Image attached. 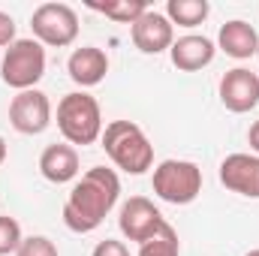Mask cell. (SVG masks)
Here are the masks:
<instances>
[{
	"label": "cell",
	"mask_w": 259,
	"mask_h": 256,
	"mask_svg": "<svg viewBox=\"0 0 259 256\" xmlns=\"http://www.w3.org/2000/svg\"><path fill=\"white\" fill-rule=\"evenodd\" d=\"M121 199V178L115 169L94 166L81 175V181L72 184V190L64 202V223L66 229L88 235L100 229L106 214L118 205Z\"/></svg>",
	"instance_id": "1"
},
{
	"label": "cell",
	"mask_w": 259,
	"mask_h": 256,
	"mask_svg": "<svg viewBox=\"0 0 259 256\" xmlns=\"http://www.w3.org/2000/svg\"><path fill=\"white\" fill-rule=\"evenodd\" d=\"M103 148L109 160L127 172V175H145L154 166V145L145 136V130L133 121H112L103 127Z\"/></svg>",
	"instance_id": "2"
},
{
	"label": "cell",
	"mask_w": 259,
	"mask_h": 256,
	"mask_svg": "<svg viewBox=\"0 0 259 256\" xmlns=\"http://www.w3.org/2000/svg\"><path fill=\"white\" fill-rule=\"evenodd\" d=\"M58 130L66 139V145H94L103 136L100 103L84 91L66 94L58 103Z\"/></svg>",
	"instance_id": "3"
},
{
	"label": "cell",
	"mask_w": 259,
	"mask_h": 256,
	"mask_svg": "<svg viewBox=\"0 0 259 256\" xmlns=\"http://www.w3.org/2000/svg\"><path fill=\"white\" fill-rule=\"evenodd\" d=\"M151 187L169 205H190L202 193V169L193 160H163L154 169Z\"/></svg>",
	"instance_id": "4"
},
{
	"label": "cell",
	"mask_w": 259,
	"mask_h": 256,
	"mask_svg": "<svg viewBox=\"0 0 259 256\" xmlns=\"http://www.w3.org/2000/svg\"><path fill=\"white\" fill-rule=\"evenodd\" d=\"M46 75V49L36 39H15L3 61H0V78L3 84L15 88V91H30L36 88V81Z\"/></svg>",
	"instance_id": "5"
},
{
	"label": "cell",
	"mask_w": 259,
	"mask_h": 256,
	"mask_svg": "<svg viewBox=\"0 0 259 256\" xmlns=\"http://www.w3.org/2000/svg\"><path fill=\"white\" fill-rule=\"evenodd\" d=\"M33 39L52 49H66L78 36V15L69 3H42L30 15Z\"/></svg>",
	"instance_id": "6"
},
{
	"label": "cell",
	"mask_w": 259,
	"mask_h": 256,
	"mask_svg": "<svg viewBox=\"0 0 259 256\" xmlns=\"http://www.w3.org/2000/svg\"><path fill=\"white\" fill-rule=\"evenodd\" d=\"M9 124L21 136H39L52 124V100L30 88V91H18L9 103Z\"/></svg>",
	"instance_id": "7"
},
{
	"label": "cell",
	"mask_w": 259,
	"mask_h": 256,
	"mask_svg": "<svg viewBox=\"0 0 259 256\" xmlns=\"http://www.w3.org/2000/svg\"><path fill=\"white\" fill-rule=\"evenodd\" d=\"M118 226H121V232H124L127 241L142 244V241L154 238V235L166 226V217L160 214V208H157L151 199H145V196H130L127 202L121 205Z\"/></svg>",
	"instance_id": "8"
},
{
	"label": "cell",
	"mask_w": 259,
	"mask_h": 256,
	"mask_svg": "<svg viewBox=\"0 0 259 256\" xmlns=\"http://www.w3.org/2000/svg\"><path fill=\"white\" fill-rule=\"evenodd\" d=\"M130 36H133V46H136L142 55H163V52H169L172 42H175V27H172V21L166 18V12L148 9V12L130 27Z\"/></svg>",
	"instance_id": "9"
},
{
	"label": "cell",
	"mask_w": 259,
	"mask_h": 256,
	"mask_svg": "<svg viewBox=\"0 0 259 256\" xmlns=\"http://www.w3.org/2000/svg\"><path fill=\"white\" fill-rule=\"evenodd\" d=\"M220 103L235 112L244 115L259 106V75L250 72L247 66H235L220 78Z\"/></svg>",
	"instance_id": "10"
},
{
	"label": "cell",
	"mask_w": 259,
	"mask_h": 256,
	"mask_svg": "<svg viewBox=\"0 0 259 256\" xmlns=\"http://www.w3.org/2000/svg\"><path fill=\"white\" fill-rule=\"evenodd\" d=\"M220 184L226 190L259 199V157L256 154H229L220 163Z\"/></svg>",
	"instance_id": "11"
},
{
	"label": "cell",
	"mask_w": 259,
	"mask_h": 256,
	"mask_svg": "<svg viewBox=\"0 0 259 256\" xmlns=\"http://www.w3.org/2000/svg\"><path fill=\"white\" fill-rule=\"evenodd\" d=\"M66 72H69V78H72L78 88H94V84H100V81L106 78V72H109V55H106L103 49H97V46H81V49H75V52L69 55Z\"/></svg>",
	"instance_id": "12"
},
{
	"label": "cell",
	"mask_w": 259,
	"mask_h": 256,
	"mask_svg": "<svg viewBox=\"0 0 259 256\" xmlns=\"http://www.w3.org/2000/svg\"><path fill=\"white\" fill-rule=\"evenodd\" d=\"M217 55V46L208 39V36H199V33H187V36H178L169 49V58L172 64L178 66L181 72H199L214 61Z\"/></svg>",
	"instance_id": "13"
},
{
	"label": "cell",
	"mask_w": 259,
	"mask_h": 256,
	"mask_svg": "<svg viewBox=\"0 0 259 256\" xmlns=\"http://www.w3.org/2000/svg\"><path fill=\"white\" fill-rule=\"evenodd\" d=\"M217 49L226 52V55L235 58V61H247V58H253V55L259 52L256 27L247 24V21H241V18L226 21V24L220 27V33H217Z\"/></svg>",
	"instance_id": "14"
},
{
	"label": "cell",
	"mask_w": 259,
	"mask_h": 256,
	"mask_svg": "<svg viewBox=\"0 0 259 256\" xmlns=\"http://www.w3.org/2000/svg\"><path fill=\"white\" fill-rule=\"evenodd\" d=\"M39 172L52 184H69V181H75V175L81 172L78 169V151L72 145H49L39 154Z\"/></svg>",
	"instance_id": "15"
},
{
	"label": "cell",
	"mask_w": 259,
	"mask_h": 256,
	"mask_svg": "<svg viewBox=\"0 0 259 256\" xmlns=\"http://www.w3.org/2000/svg\"><path fill=\"white\" fill-rule=\"evenodd\" d=\"M88 9H94V12H103L106 18H112V21H118V24H136L145 12H148V3L145 0H109V3H97V0H91L88 3Z\"/></svg>",
	"instance_id": "16"
},
{
	"label": "cell",
	"mask_w": 259,
	"mask_h": 256,
	"mask_svg": "<svg viewBox=\"0 0 259 256\" xmlns=\"http://www.w3.org/2000/svg\"><path fill=\"white\" fill-rule=\"evenodd\" d=\"M211 6L208 0H169L166 3V18L172 21V27H196L208 18Z\"/></svg>",
	"instance_id": "17"
},
{
	"label": "cell",
	"mask_w": 259,
	"mask_h": 256,
	"mask_svg": "<svg viewBox=\"0 0 259 256\" xmlns=\"http://www.w3.org/2000/svg\"><path fill=\"white\" fill-rule=\"evenodd\" d=\"M178 253H181L178 232L172 229V223H166L154 238H148V241L139 244V253L136 256H178Z\"/></svg>",
	"instance_id": "18"
},
{
	"label": "cell",
	"mask_w": 259,
	"mask_h": 256,
	"mask_svg": "<svg viewBox=\"0 0 259 256\" xmlns=\"http://www.w3.org/2000/svg\"><path fill=\"white\" fill-rule=\"evenodd\" d=\"M24 235H21V223L9 214H0V256H9L21 247Z\"/></svg>",
	"instance_id": "19"
},
{
	"label": "cell",
	"mask_w": 259,
	"mask_h": 256,
	"mask_svg": "<svg viewBox=\"0 0 259 256\" xmlns=\"http://www.w3.org/2000/svg\"><path fill=\"white\" fill-rule=\"evenodd\" d=\"M15 256H61L58 253V244L46 235H27L21 241V247L15 250Z\"/></svg>",
	"instance_id": "20"
},
{
	"label": "cell",
	"mask_w": 259,
	"mask_h": 256,
	"mask_svg": "<svg viewBox=\"0 0 259 256\" xmlns=\"http://www.w3.org/2000/svg\"><path fill=\"white\" fill-rule=\"evenodd\" d=\"M91 256H130L127 244L124 241H115V238H106V241H100L97 247H94V253Z\"/></svg>",
	"instance_id": "21"
},
{
	"label": "cell",
	"mask_w": 259,
	"mask_h": 256,
	"mask_svg": "<svg viewBox=\"0 0 259 256\" xmlns=\"http://www.w3.org/2000/svg\"><path fill=\"white\" fill-rule=\"evenodd\" d=\"M15 42V18L9 12H0V46Z\"/></svg>",
	"instance_id": "22"
},
{
	"label": "cell",
	"mask_w": 259,
	"mask_h": 256,
	"mask_svg": "<svg viewBox=\"0 0 259 256\" xmlns=\"http://www.w3.org/2000/svg\"><path fill=\"white\" fill-rule=\"evenodd\" d=\"M247 142H250V151L259 157V121H253V127L247 133Z\"/></svg>",
	"instance_id": "23"
},
{
	"label": "cell",
	"mask_w": 259,
	"mask_h": 256,
	"mask_svg": "<svg viewBox=\"0 0 259 256\" xmlns=\"http://www.w3.org/2000/svg\"><path fill=\"white\" fill-rule=\"evenodd\" d=\"M6 154H9V148H6V139L0 136V166L6 163Z\"/></svg>",
	"instance_id": "24"
},
{
	"label": "cell",
	"mask_w": 259,
	"mask_h": 256,
	"mask_svg": "<svg viewBox=\"0 0 259 256\" xmlns=\"http://www.w3.org/2000/svg\"><path fill=\"white\" fill-rule=\"evenodd\" d=\"M244 256H259V250H250V253H244Z\"/></svg>",
	"instance_id": "25"
},
{
	"label": "cell",
	"mask_w": 259,
	"mask_h": 256,
	"mask_svg": "<svg viewBox=\"0 0 259 256\" xmlns=\"http://www.w3.org/2000/svg\"><path fill=\"white\" fill-rule=\"evenodd\" d=\"M256 58H259V52H256Z\"/></svg>",
	"instance_id": "26"
}]
</instances>
